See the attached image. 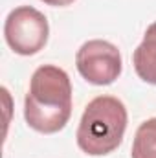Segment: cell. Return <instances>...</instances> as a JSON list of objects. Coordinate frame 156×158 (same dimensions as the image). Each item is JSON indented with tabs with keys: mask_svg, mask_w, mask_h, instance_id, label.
Wrapping results in <instances>:
<instances>
[{
	"mask_svg": "<svg viewBox=\"0 0 156 158\" xmlns=\"http://www.w3.org/2000/svg\"><path fill=\"white\" fill-rule=\"evenodd\" d=\"M72 116V81L70 76L55 66L42 64L30 79L24 99L26 123L42 134H53L66 127Z\"/></svg>",
	"mask_w": 156,
	"mask_h": 158,
	"instance_id": "6da1fadb",
	"label": "cell"
},
{
	"mask_svg": "<svg viewBox=\"0 0 156 158\" xmlns=\"http://www.w3.org/2000/svg\"><path fill=\"white\" fill-rule=\"evenodd\" d=\"M129 114L121 99L114 96L94 98L79 121L77 140L79 149L90 156H105L116 151L123 142Z\"/></svg>",
	"mask_w": 156,
	"mask_h": 158,
	"instance_id": "7a4b0ae2",
	"label": "cell"
},
{
	"mask_svg": "<svg viewBox=\"0 0 156 158\" xmlns=\"http://www.w3.org/2000/svg\"><path fill=\"white\" fill-rule=\"evenodd\" d=\"M50 24L44 13L33 6H18L9 11L4 22V39L18 55H35L46 46Z\"/></svg>",
	"mask_w": 156,
	"mask_h": 158,
	"instance_id": "3957f363",
	"label": "cell"
},
{
	"mask_svg": "<svg viewBox=\"0 0 156 158\" xmlns=\"http://www.w3.org/2000/svg\"><path fill=\"white\" fill-rule=\"evenodd\" d=\"M76 66L81 77L90 85L107 86L121 76L123 61L116 44L103 39H92L77 50Z\"/></svg>",
	"mask_w": 156,
	"mask_h": 158,
	"instance_id": "277c9868",
	"label": "cell"
},
{
	"mask_svg": "<svg viewBox=\"0 0 156 158\" xmlns=\"http://www.w3.org/2000/svg\"><path fill=\"white\" fill-rule=\"evenodd\" d=\"M132 64L138 77L156 86V22L145 30L143 40L132 53Z\"/></svg>",
	"mask_w": 156,
	"mask_h": 158,
	"instance_id": "5b68a950",
	"label": "cell"
},
{
	"mask_svg": "<svg viewBox=\"0 0 156 158\" xmlns=\"http://www.w3.org/2000/svg\"><path fill=\"white\" fill-rule=\"evenodd\" d=\"M130 158H156V118L145 119L136 129Z\"/></svg>",
	"mask_w": 156,
	"mask_h": 158,
	"instance_id": "8992f818",
	"label": "cell"
},
{
	"mask_svg": "<svg viewBox=\"0 0 156 158\" xmlns=\"http://www.w3.org/2000/svg\"><path fill=\"white\" fill-rule=\"evenodd\" d=\"M44 4H48V6H53V7H63V6H70V4H74L76 0H42Z\"/></svg>",
	"mask_w": 156,
	"mask_h": 158,
	"instance_id": "52a82bcc",
	"label": "cell"
}]
</instances>
